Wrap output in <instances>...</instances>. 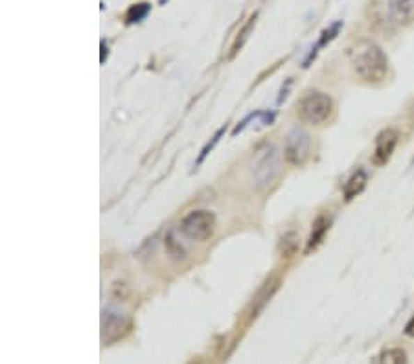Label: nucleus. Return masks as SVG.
<instances>
[{
    "instance_id": "14",
    "label": "nucleus",
    "mask_w": 414,
    "mask_h": 364,
    "mask_svg": "<svg viewBox=\"0 0 414 364\" xmlns=\"http://www.w3.org/2000/svg\"><path fill=\"white\" fill-rule=\"evenodd\" d=\"M341 26H342V22L339 21V22H335V24H333V26H330V28H328V30L322 31V37H321V41H319V44H317V48H319V47H324V44H326V42H330L331 39H333V37H335L337 33H339V30H341Z\"/></svg>"
},
{
    "instance_id": "3",
    "label": "nucleus",
    "mask_w": 414,
    "mask_h": 364,
    "mask_svg": "<svg viewBox=\"0 0 414 364\" xmlns=\"http://www.w3.org/2000/svg\"><path fill=\"white\" fill-rule=\"evenodd\" d=\"M296 113H298V118L305 124L321 125L330 120L331 113H333V101L328 94L313 90V92L305 94L304 98L296 104Z\"/></svg>"
},
{
    "instance_id": "12",
    "label": "nucleus",
    "mask_w": 414,
    "mask_h": 364,
    "mask_svg": "<svg viewBox=\"0 0 414 364\" xmlns=\"http://www.w3.org/2000/svg\"><path fill=\"white\" fill-rule=\"evenodd\" d=\"M151 6L148 2H140V4L131 6L127 13H125V21L127 24H135V22H140L142 19H145V15L150 13Z\"/></svg>"
},
{
    "instance_id": "17",
    "label": "nucleus",
    "mask_w": 414,
    "mask_h": 364,
    "mask_svg": "<svg viewBox=\"0 0 414 364\" xmlns=\"http://www.w3.org/2000/svg\"><path fill=\"white\" fill-rule=\"evenodd\" d=\"M254 19H256V17H253V19H250V21H248V24H247V26L244 28V31H241V41H239L238 44H234V52H238V48L241 47V44H244V41H245V39H247V37H248L247 33H248V31H250V28H253V24H254Z\"/></svg>"
},
{
    "instance_id": "7",
    "label": "nucleus",
    "mask_w": 414,
    "mask_h": 364,
    "mask_svg": "<svg viewBox=\"0 0 414 364\" xmlns=\"http://www.w3.org/2000/svg\"><path fill=\"white\" fill-rule=\"evenodd\" d=\"M102 333H104V342L111 344L114 340H118L125 335V331L129 329V320L125 317L124 313L118 311H105L104 315V324H102Z\"/></svg>"
},
{
    "instance_id": "13",
    "label": "nucleus",
    "mask_w": 414,
    "mask_h": 364,
    "mask_svg": "<svg viewBox=\"0 0 414 364\" xmlns=\"http://www.w3.org/2000/svg\"><path fill=\"white\" fill-rule=\"evenodd\" d=\"M296 250H298V235H296L295 232H287V234L282 238V243H280L282 258H291V256H295Z\"/></svg>"
},
{
    "instance_id": "10",
    "label": "nucleus",
    "mask_w": 414,
    "mask_h": 364,
    "mask_svg": "<svg viewBox=\"0 0 414 364\" xmlns=\"http://www.w3.org/2000/svg\"><path fill=\"white\" fill-rule=\"evenodd\" d=\"M328 229H330V221H328L326 215H321V217L315 221L313 232H311V235H310V241H308V250L315 249L317 245L321 243L322 238H324V234L328 232Z\"/></svg>"
},
{
    "instance_id": "18",
    "label": "nucleus",
    "mask_w": 414,
    "mask_h": 364,
    "mask_svg": "<svg viewBox=\"0 0 414 364\" xmlns=\"http://www.w3.org/2000/svg\"><path fill=\"white\" fill-rule=\"evenodd\" d=\"M405 333L411 335V337H413V335H414V317L411 318V322L407 324V326H405Z\"/></svg>"
},
{
    "instance_id": "15",
    "label": "nucleus",
    "mask_w": 414,
    "mask_h": 364,
    "mask_svg": "<svg viewBox=\"0 0 414 364\" xmlns=\"http://www.w3.org/2000/svg\"><path fill=\"white\" fill-rule=\"evenodd\" d=\"M166 245H168V250H170L171 256H175V258H184V249H182L179 243H175L173 238H168V240H166Z\"/></svg>"
},
{
    "instance_id": "2",
    "label": "nucleus",
    "mask_w": 414,
    "mask_h": 364,
    "mask_svg": "<svg viewBox=\"0 0 414 364\" xmlns=\"http://www.w3.org/2000/svg\"><path fill=\"white\" fill-rule=\"evenodd\" d=\"M280 173V151L273 144H265L250 164V177L254 186L267 188Z\"/></svg>"
},
{
    "instance_id": "11",
    "label": "nucleus",
    "mask_w": 414,
    "mask_h": 364,
    "mask_svg": "<svg viewBox=\"0 0 414 364\" xmlns=\"http://www.w3.org/2000/svg\"><path fill=\"white\" fill-rule=\"evenodd\" d=\"M378 364H407V354L401 348H388L379 355Z\"/></svg>"
},
{
    "instance_id": "8",
    "label": "nucleus",
    "mask_w": 414,
    "mask_h": 364,
    "mask_svg": "<svg viewBox=\"0 0 414 364\" xmlns=\"http://www.w3.org/2000/svg\"><path fill=\"white\" fill-rule=\"evenodd\" d=\"M388 15L396 24L414 21V0H388Z\"/></svg>"
},
{
    "instance_id": "9",
    "label": "nucleus",
    "mask_w": 414,
    "mask_h": 364,
    "mask_svg": "<svg viewBox=\"0 0 414 364\" xmlns=\"http://www.w3.org/2000/svg\"><path fill=\"white\" fill-rule=\"evenodd\" d=\"M367 181H368L367 172H365V169H358V172L353 173L352 177L344 182V188H342L344 199H347V201H352L353 197H358L359 193L365 190V186H367Z\"/></svg>"
},
{
    "instance_id": "6",
    "label": "nucleus",
    "mask_w": 414,
    "mask_h": 364,
    "mask_svg": "<svg viewBox=\"0 0 414 364\" xmlns=\"http://www.w3.org/2000/svg\"><path fill=\"white\" fill-rule=\"evenodd\" d=\"M398 131L396 129H385L381 131L376 138V144H374V153H372V162L376 166H383L390 160L394 149L398 146Z\"/></svg>"
},
{
    "instance_id": "16",
    "label": "nucleus",
    "mask_w": 414,
    "mask_h": 364,
    "mask_svg": "<svg viewBox=\"0 0 414 364\" xmlns=\"http://www.w3.org/2000/svg\"><path fill=\"white\" fill-rule=\"evenodd\" d=\"M223 131L225 129H219L218 133H216V136H214V140H212V144H208L207 147H205V149H202V153H201V156H199V162L202 160V158H205V156L208 155V151H210V149H212L214 146H216V144H218L219 142V138H221V135H223Z\"/></svg>"
},
{
    "instance_id": "4",
    "label": "nucleus",
    "mask_w": 414,
    "mask_h": 364,
    "mask_svg": "<svg viewBox=\"0 0 414 364\" xmlns=\"http://www.w3.org/2000/svg\"><path fill=\"white\" fill-rule=\"evenodd\" d=\"M216 229V215L210 210H193L181 221V232L192 241H207Z\"/></svg>"
},
{
    "instance_id": "5",
    "label": "nucleus",
    "mask_w": 414,
    "mask_h": 364,
    "mask_svg": "<svg viewBox=\"0 0 414 364\" xmlns=\"http://www.w3.org/2000/svg\"><path fill=\"white\" fill-rule=\"evenodd\" d=\"M311 140L310 135L302 129H293L285 138L284 156L285 160L293 164V166H302L308 156H310Z\"/></svg>"
},
{
    "instance_id": "1",
    "label": "nucleus",
    "mask_w": 414,
    "mask_h": 364,
    "mask_svg": "<svg viewBox=\"0 0 414 364\" xmlns=\"http://www.w3.org/2000/svg\"><path fill=\"white\" fill-rule=\"evenodd\" d=\"M352 67L361 79L379 83L387 78L388 58L376 42L365 41L352 50Z\"/></svg>"
},
{
    "instance_id": "19",
    "label": "nucleus",
    "mask_w": 414,
    "mask_h": 364,
    "mask_svg": "<svg viewBox=\"0 0 414 364\" xmlns=\"http://www.w3.org/2000/svg\"><path fill=\"white\" fill-rule=\"evenodd\" d=\"M164 2H166V0H161V4H164Z\"/></svg>"
}]
</instances>
